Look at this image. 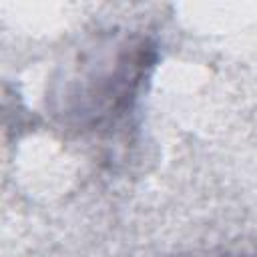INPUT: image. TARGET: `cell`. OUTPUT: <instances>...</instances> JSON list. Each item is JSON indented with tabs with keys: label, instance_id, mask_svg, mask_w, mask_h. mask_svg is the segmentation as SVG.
Segmentation results:
<instances>
[{
	"label": "cell",
	"instance_id": "cell-1",
	"mask_svg": "<svg viewBox=\"0 0 257 257\" xmlns=\"http://www.w3.org/2000/svg\"><path fill=\"white\" fill-rule=\"evenodd\" d=\"M157 62L159 44L153 36L102 32L52 78L48 106L68 131L108 137L135 112Z\"/></svg>",
	"mask_w": 257,
	"mask_h": 257
},
{
	"label": "cell",
	"instance_id": "cell-2",
	"mask_svg": "<svg viewBox=\"0 0 257 257\" xmlns=\"http://www.w3.org/2000/svg\"><path fill=\"white\" fill-rule=\"evenodd\" d=\"M207 257H237V255H207Z\"/></svg>",
	"mask_w": 257,
	"mask_h": 257
}]
</instances>
